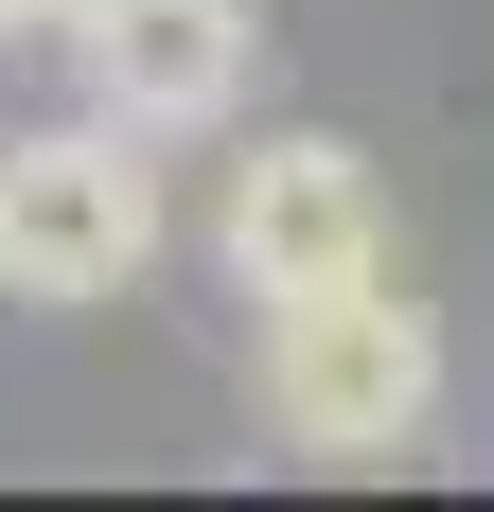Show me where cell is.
Masks as SVG:
<instances>
[{
	"label": "cell",
	"instance_id": "6da1fadb",
	"mask_svg": "<svg viewBox=\"0 0 494 512\" xmlns=\"http://www.w3.org/2000/svg\"><path fill=\"white\" fill-rule=\"evenodd\" d=\"M265 424H283L300 460H424V424H442V318L389 301V265L371 283H318V301H265Z\"/></svg>",
	"mask_w": 494,
	"mask_h": 512
},
{
	"label": "cell",
	"instance_id": "7a4b0ae2",
	"mask_svg": "<svg viewBox=\"0 0 494 512\" xmlns=\"http://www.w3.org/2000/svg\"><path fill=\"white\" fill-rule=\"evenodd\" d=\"M159 265V159L124 142V124H18L0 142V301H36V318H71V301H124Z\"/></svg>",
	"mask_w": 494,
	"mask_h": 512
},
{
	"label": "cell",
	"instance_id": "3957f363",
	"mask_svg": "<svg viewBox=\"0 0 494 512\" xmlns=\"http://www.w3.org/2000/svg\"><path fill=\"white\" fill-rule=\"evenodd\" d=\"M212 265H230L247 301H318V283H371L389 265V195H371V159L283 124V142L230 159V195H212Z\"/></svg>",
	"mask_w": 494,
	"mask_h": 512
},
{
	"label": "cell",
	"instance_id": "277c9868",
	"mask_svg": "<svg viewBox=\"0 0 494 512\" xmlns=\"http://www.w3.org/2000/svg\"><path fill=\"white\" fill-rule=\"evenodd\" d=\"M53 36H71L89 124H124V142H195V124H230V106H247L265 18H247V0H71Z\"/></svg>",
	"mask_w": 494,
	"mask_h": 512
},
{
	"label": "cell",
	"instance_id": "5b68a950",
	"mask_svg": "<svg viewBox=\"0 0 494 512\" xmlns=\"http://www.w3.org/2000/svg\"><path fill=\"white\" fill-rule=\"evenodd\" d=\"M53 18H71V0H0V36H53Z\"/></svg>",
	"mask_w": 494,
	"mask_h": 512
}]
</instances>
